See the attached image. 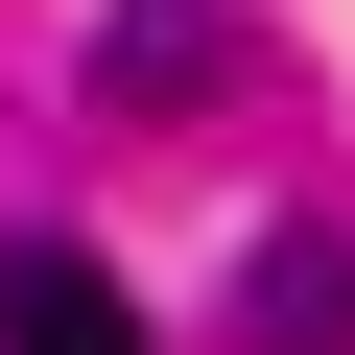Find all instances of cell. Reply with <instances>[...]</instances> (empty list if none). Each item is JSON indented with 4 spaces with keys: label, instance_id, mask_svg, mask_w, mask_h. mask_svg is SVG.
Segmentation results:
<instances>
[{
    "label": "cell",
    "instance_id": "cell-1",
    "mask_svg": "<svg viewBox=\"0 0 355 355\" xmlns=\"http://www.w3.org/2000/svg\"><path fill=\"white\" fill-rule=\"evenodd\" d=\"M95 95L119 119H214L237 95V24H214V0H119V24H95Z\"/></svg>",
    "mask_w": 355,
    "mask_h": 355
},
{
    "label": "cell",
    "instance_id": "cell-3",
    "mask_svg": "<svg viewBox=\"0 0 355 355\" xmlns=\"http://www.w3.org/2000/svg\"><path fill=\"white\" fill-rule=\"evenodd\" d=\"M261 355H355V237H261Z\"/></svg>",
    "mask_w": 355,
    "mask_h": 355
},
{
    "label": "cell",
    "instance_id": "cell-2",
    "mask_svg": "<svg viewBox=\"0 0 355 355\" xmlns=\"http://www.w3.org/2000/svg\"><path fill=\"white\" fill-rule=\"evenodd\" d=\"M0 355H142V308H119V261H71V237H24V261H0Z\"/></svg>",
    "mask_w": 355,
    "mask_h": 355
}]
</instances>
